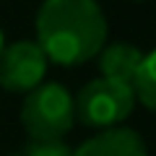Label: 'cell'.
Masks as SVG:
<instances>
[{
    "instance_id": "cell-3",
    "label": "cell",
    "mask_w": 156,
    "mask_h": 156,
    "mask_svg": "<svg viewBox=\"0 0 156 156\" xmlns=\"http://www.w3.org/2000/svg\"><path fill=\"white\" fill-rule=\"evenodd\" d=\"M133 83L117 78H94L76 96V117L89 128H117L135 107Z\"/></svg>"
},
{
    "instance_id": "cell-7",
    "label": "cell",
    "mask_w": 156,
    "mask_h": 156,
    "mask_svg": "<svg viewBox=\"0 0 156 156\" xmlns=\"http://www.w3.org/2000/svg\"><path fill=\"white\" fill-rule=\"evenodd\" d=\"M133 91L140 104H146L151 112H156V50L143 55V62H140L135 81H133Z\"/></svg>"
},
{
    "instance_id": "cell-5",
    "label": "cell",
    "mask_w": 156,
    "mask_h": 156,
    "mask_svg": "<svg viewBox=\"0 0 156 156\" xmlns=\"http://www.w3.org/2000/svg\"><path fill=\"white\" fill-rule=\"evenodd\" d=\"M73 156H148L146 143L130 128H109L81 143Z\"/></svg>"
},
{
    "instance_id": "cell-4",
    "label": "cell",
    "mask_w": 156,
    "mask_h": 156,
    "mask_svg": "<svg viewBox=\"0 0 156 156\" xmlns=\"http://www.w3.org/2000/svg\"><path fill=\"white\" fill-rule=\"evenodd\" d=\"M47 55L37 42H13L0 55V86L8 91H31L44 83Z\"/></svg>"
},
{
    "instance_id": "cell-6",
    "label": "cell",
    "mask_w": 156,
    "mask_h": 156,
    "mask_svg": "<svg viewBox=\"0 0 156 156\" xmlns=\"http://www.w3.org/2000/svg\"><path fill=\"white\" fill-rule=\"evenodd\" d=\"M99 70L104 78H117L125 83H133L135 73H138L140 62H143V52L135 44L128 42H115V44H104L99 55Z\"/></svg>"
},
{
    "instance_id": "cell-8",
    "label": "cell",
    "mask_w": 156,
    "mask_h": 156,
    "mask_svg": "<svg viewBox=\"0 0 156 156\" xmlns=\"http://www.w3.org/2000/svg\"><path fill=\"white\" fill-rule=\"evenodd\" d=\"M23 156H73V151L62 140H31Z\"/></svg>"
},
{
    "instance_id": "cell-10",
    "label": "cell",
    "mask_w": 156,
    "mask_h": 156,
    "mask_svg": "<svg viewBox=\"0 0 156 156\" xmlns=\"http://www.w3.org/2000/svg\"><path fill=\"white\" fill-rule=\"evenodd\" d=\"M135 3H146V0H135Z\"/></svg>"
},
{
    "instance_id": "cell-2",
    "label": "cell",
    "mask_w": 156,
    "mask_h": 156,
    "mask_svg": "<svg viewBox=\"0 0 156 156\" xmlns=\"http://www.w3.org/2000/svg\"><path fill=\"white\" fill-rule=\"evenodd\" d=\"M76 122V99L65 86L39 83L21 107V125L31 140H62Z\"/></svg>"
},
{
    "instance_id": "cell-1",
    "label": "cell",
    "mask_w": 156,
    "mask_h": 156,
    "mask_svg": "<svg viewBox=\"0 0 156 156\" xmlns=\"http://www.w3.org/2000/svg\"><path fill=\"white\" fill-rule=\"evenodd\" d=\"M37 44L57 65H81L107 44V18L96 0H44L37 13Z\"/></svg>"
},
{
    "instance_id": "cell-9",
    "label": "cell",
    "mask_w": 156,
    "mask_h": 156,
    "mask_svg": "<svg viewBox=\"0 0 156 156\" xmlns=\"http://www.w3.org/2000/svg\"><path fill=\"white\" fill-rule=\"evenodd\" d=\"M3 50H5V34H3V29H0V55H3Z\"/></svg>"
}]
</instances>
